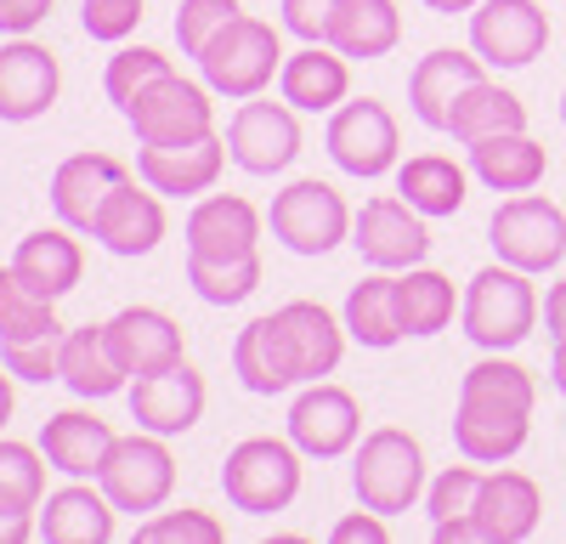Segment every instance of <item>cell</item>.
<instances>
[{
	"mask_svg": "<svg viewBox=\"0 0 566 544\" xmlns=\"http://www.w3.org/2000/svg\"><path fill=\"white\" fill-rule=\"evenodd\" d=\"M533 431V375L515 369L504 357L476 363L459 380V415H453V442L464 460L499 465Z\"/></svg>",
	"mask_w": 566,
	"mask_h": 544,
	"instance_id": "1",
	"label": "cell"
},
{
	"mask_svg": "<svg viewBox=\"0 0 566 544\" xmlns=\"http://www.w3.org/2000/svg\"><path fill=\"white\" fill-rule=\"evenodd\" d=\"M533 317H538V295H533V272L522 266H482L470 279L464 295V335L476 341L482 352H510L533 335Z\"/></svg>",
	"mask_w": 566,
	"mask_h": 544,
	"instance_id": "2",
	"label": "cell"
},
{
	"mask_svg": "<svg viewBox=\"0 0 566 544\" xmlns=\"http://www.w3.org/2000/svg\"><path fill=\"white\" fill-rule=\"evenodd\" d=\"M283 52H277V29L261 23V18H232L205 52H199V69H205V85L221 91V97H261L266 80L277 74Z\"/></svg>",
	"mask_w": 566,
	"mask_h": 544,
	"instance_id": "3",
	"label": "cell"
},
{
	"mask_svg": "<svg viewBox=\"0 0 566 544\" xmlns=\"http://www.w3.org/2000/svg\"><path fill=\"white\" fill-rule=\"evenodd\" d=\"M352 488L363 499V511H380V516H397L408 511L419 488H424V453L408 431L386 426L374 431L363 448H357V465H352Z\"/></svg>",
	"mask_w": 566,
	"mask_h": 544,
	"instance_id": "4",
	"label": "cell"
},
{
	"mask_svg": "<svg viewBox=\"0 0 566 544\" xmlns=\"http://www.w3.org/2000/svg\"><path fill=\"white\" fill-rule=\"evenodd\" d=\"M221 488H227V499L244 516H272V511H283L301 493V460H295L290 442L250 437V442H239L227 453Z\"/></svg>",
	"mask_w": 566,
	"mask_h": 544,
	"instance_id": "5",
	"label": "cell"
},
{
	"mask_svg": "<svg viewBox=\"0 0 566 544\" xmlns=\"http://www.w3.org/2000/svg\"><path fill=\"white\" fill-rule=\"evenodd\" d=\"M352 233V210L328 181H295L272 199V239L295 255H328Z\"/></svg>",
	"mask_w": 566,
	"mask_h": 544,
	"instance_id": "6",
	"label": "cell"
},
{
	"mask_svg": "<svg viewBox=\"0 0 566 544\" xmlns=\"http://www.w3.org/2000/svg\"><path fill=\"white\" fill-rule=\"evenodd\" d=\"M488 239H493V250H499L504 266L549 272V266H560V255H566V216H560V205L522 193V199H510V205L493 210Z\"/></svg>",
	"mask_w": 566,
	"mask_h": 544,
	"instance_id": "7",
	"label": "cell"
},
{
	"mask_svg": "<svg viewBox=\"0 0 566 544\" xmlns=\"http://www.w3.org/2000/svg\"><path fill=\"white\" fill-rule=\"evenodd\" d=\"M136 125V143L142 148H176V143H199V136H210V97L181 80V74H159L142 97L130 103L125 114Z\"/></svg>",
	"mask_w": 566,
	"mask_h": 544,
	"instance_id": "8",
	"label": "cell"
},
{
	"mask_svg": "<svg viewBox=\"0 0 566 544\" xmlns=\"http://www.w3.org/2000/svg\"><path fill=\"white\" fill-rule=\"evenodd\" d=\"M103 493L114 499V511H159L170 488H176V460L159 437H119L108 448V465H103Z\"/></svg>",
	"mask_w": 566,
	"mask_h": 544,
	"instance_id": "9",
	"label": "cell"
},
{
	"mask_svg": "<svg viewBox=\"0 0 566 544\" xmlns=\"http://www.w3.org/2000/svg\"><path fill=\"white\" fill-rule=\"evenodd\" d=\"M470 45L493 69H527L549 45V18L533 0H482L470 12Z\"/></svg>",
	"mask_w": 566,
	"mask_h": 544,
	"instance_id": "10",
	"label": "cell"
},
{
	"mask_svg": "<svg viewBox=\"0 0 566 544\" xmlns=\"http://www.w3.org/2000/svg\"><path fill=\"white\" fill-rule=\"evenodd\" d=\"M352 244L363 250L368 266H413L424 250H431V233H424V216L408 199H368L352 221Z\"/></svg>",
	"mask_w": 566,
	"mask_h": 544,
	"instance_id": "11",
	"label": "cell"
},
{
	"mask_svg": "<svg viewBox=\"0 0 566 544\" xmlns=\"http://www.w3.org/2000/svg\"><path fill=\"white\" fill-rule=\"evenodd\" d=\"M328 154L352 176H380L397 165V119L386 114V103H346L328 119Z\"/></svg>",
	"mask_w": 566,
	"mask_h": 544,
	"instance_id": "12",
	"label": "cell"
},
{
	"mask_svg": "<svg viewBox=\"0 0 566 544\" xmlns=\"http://www.w3.org/2000/svg\"><path fill=\"white\" fill-rule=\"evenodd\" d=\"M363 431V415H357V397L340 391V386H317L295 397L290 408V442L301 453H312V460H335V453H346Z\"/></svg>",
	"mask_w": 566,
	"mask_h": 544,
	"instance_id": "13",
	"label": "cell"
},
{
	"mask_svg": "<svg viewBox=\"0 0 566 544\" xmlns=\"http://www.w3.org/2000/svg\"><path fill=\"white\" fill-rule=\"evenodd\" d=\"M227 154L239 159L250 176H272V170H283L301 154V125H295V114L283 103H244L239 114H232Z\"/></svg>",
	"mask_w": 566,
	"mask_h": 544,
	"instance_id": "14",
	"label": "cell"
},
{
	"mask_svg": "<svg viewBox=\"0 0 566 544\" xmlns=\"http://www.w3.org/2000/svg\"><path fill=\"white\" fill-rule=\"evenodd\" d=\"M205 415V380L187 369V363H170L159 375H136L130 386V420L154 437H176Z\"/></svg>",
	"mask_w": 566,
	"mask_h": 544,
	"instance_id": "15",
	"label": "cell"
},
{
	"mask_svg": "<svg viewBox=\"0 0 566 544\" xmlns=\"http://www.w3.org/2000/svg\"><path fill=\"white\" fill-rule=\"evenodd\" d=\"M103 341L114 352V363L136 380V375H159L170 363H181V329L154 306H125L119 317L103 324Z\"/></svg>",
	"mask_w": 566,
	"mask_h": 544,
	"instance_id": "16",
	"label": "cell"
},
{
	"mask_svg": "<svg viewBox=\"0 0 566 544\" xmlns=\"http://www.w3.org/2000/svg\"><path fill=\"white\" fill-rule=\"evenodd\" d=\"M57 103V57L34 40L0 45V119H40Z\"/></svg>",
	"mask_w": 566,
	"mask_h": 544,
	"instance_id": "17",
	"label": "cell"
},
{
	"mask_svg": "<svg viewBox=\"0 0 566 544\" xmlns=\"http://www.w3.org/2000/svg\"><path fill=\"white\" fill-rule=\"evenodd\" d=\"M544 516V499H538V482L522 477V471H493L482 477V493L470 505V522L482 533H493L499 544H522Z\"/></svg>",
	"mask_w": 566,
	"mask_h": 544,
	"instance_id": "18",
	"label": "cell"
},
{
	"mask_svg": "<svg viewBox=\"0 0 566 544\" xmlns=\"http://www.w3.org/2000/svg\"><path fill=\"white\" fill-rule=\"evenodd\" d=\"M232 369H239L244 391H255V397H277V391H290L301 380L295 346H290V335H283L277 312L255 317V324L239 335V346H232Z\"/></svg>",
	"mask_w": 566,
	"mask_h": 544,
	"instance_id": "19",
	"label": "cell"
},
{
	"mask_svg": "<svg viewBox=\"0 0 566 544\" xmlns=\"http://www.w3.org/2000/svg\"><path fill=\"white\" fill-rule=\"evenodd\" d=\"M261 239V216L244 199H205L193 216H187V255H205V261H244L255 255Z\"/></svg>",
	"mask_w": 566,
	"mask_h": 544,
	"instance_id": "20",
	"label": "cell"
},
{
	"mask_svg": "<svg viewBox=\"0 0 566 544\" xmlns=\"http://www.w3.org/2000/svg\"><path fill=\"white\" fill-rule=\"evenodd\" d=\"M119 181H130L119 159H108V154H74L52 176V205H57V216L69 227L91 233V221H97V210L108 205V193L119 188Z\"/></svg>",
	"mask_w": 566,
	"mask_h": 544,
	"instance_id": "21",
	"label": "cell"
},
{
	"mask_svg": "<svg viewBox=\"0 0 566 544\" xmlns=\"http://www.w3.org/2000/svg\"><path fill=\"white\" fill-rule=\"evenodd\" d=\"M91 239L114 255H148L165 239V210L154 193H136V181H119L108 193V205L91 221Z\"/></svg>",
	"mask_w": 566,
	"mask_h": 544,
	"instance_id": "22",
	"label": "cell"
},
{
	"mask_svg": "<svg viewBox=\"0 0 566 544\" xmlns=\"http://www.w3.org/2000/svg\"><path fill=\"white\" fill-rule=\"evenodd\" d=\"M114 442H119V437H114L97 415H52V420L40 426V453H45V465H57V471L74 477V482L103 477Z\"/></svg>",
	"mask_w": 566,
	"mask_h": 544,
	"instance_id": "23",
	"label": "cell"
},
{
	"mask_svg": "<svg viewBox=\"0 0 566 544\" xmlns=\"http://www.w3.org/2000/svg\"><path fill=\"white\" fill-rule=\"evenodd\" d=\"M470 165H476V176L493 193H533L544 181V170H549V154L527 130H499V136L470 143Z\"/></svg>",
	"mask_w": 566,
	"mask_h": 544,
	"instance_id": "24",
	"label": "cell"
},
{
	"mask_svg": "<svg viewBox=\"0 0 566 544\" xmlns=\"http://www.w3.org/2000/svg\"><path fill=\"white\" fill-rule=\"evenodd\" d=\"M476 80H488V74H482V57H464V52H431V57H419V69H413V80H408V103H413V114H419L424 125L448 130L453 103H459Z\"/></svg>",
	"mask_w": 566,
	"mask_h": 544,
	"instance_id": "25",
	"label": "cell"
},
{
	"mask_svg": "<svg viewBox=\"0 0 566 544\" xmlns=\"http://www.w3.org/2000/svg\"><path fill=\"white\" fill-rule=\"evenodd\" d=\"M221 148H227V143H216V136L176 143V148H142L136 170H142V181H148L154 193L187 199V193H205L210 181L221 176Z\"/></svg>",
	"mask_w": 566,
	"mask_h": 544,
	"instance_id": "26",
	"label": "cell"
},
{
	"mask_svg": "<svg viewBox=\"0 0 566 544\" xmlns=\"http://www.w3.org/2000/svg\"><path fill=\"white\" fill-rule=\"evenodd\" d=\"M40 538L45 544H108L114 538V499L91 493L85 482L52 493L40 511Z\"/></svg>",
	"mask_w": 566,
	"mask_h": 544,
	"instance_id": "27",
	"label": "cell"
},
{
	"mask_svg": "<svg viewBox=\"0 0 566 544\" xmlns=\"http://www.w3.org/2000/svg\"><path fill=\"white\" fill-rule=\"evenodd\" d=\"M80 244L69 233H29L12 255V272L23 279V290H34L40 301H63L80 284Z\"/></svg>",
	"mask_w": 566,
	"mask_h": 544,
	"instance_id": "28",
	"label": "cell"
},
{
	"mask_svg": "<svg viewBox=\"0 0 566 544\" xmlns=\"http://www.w3.org/2000/svg\"><path fill=\"white\" fill-rule=\"evenodd\" d=\"M57 380L74 391V397H114L130 375L114 363L103 329H69L57 341Z\"/></svg>",
	"mask_w": 566,
	"mask_h": 544,
	"instance_id": "29",
	"label": "cell"
},
{
	"mask_svg": "<svg viewBox=\"0 0 566 544\" xmlns=\"http://www.w3.org/2000/svg\"><path fill=\"white\" fill-rule=\"evenodd\" d=\"M402 34V18L391 0H340L335 23H328V45H335L340 57H386Z\"/></svg>",
	"mask_w": 566,
	"mask_h": 544,
	"instance_id": "30",
	"label": "cell"
},
{
	"mask_svg": "<svg viewBox=\"0 0 566 544\" xmlns=\"http://www.w3.org/2000/svg\"><path fill=\"white\" fill-rule=\"evenodd\" d=\"M346 57L340 52H323V45H306V52H295L290 63H283V103L290 108H306V114H323L335 108L346 97Z\"/></svg>",
	"mask_w": 566,
	"mask_h": 544,
	"instance_id": "31",
	"label": "cell"
},
{
	"mask_svg": "<svg viewBox=\"0 0 566 544\" xmlns=\"http://www.w3.org/2000/svg\"><path fill=\"white\" fill-rule=\"evenodd\" d=\"M448 130L470 148V143H482V136H499V130H527V108H522V97H515V91H504V85H493V80H476V85H470L464 97L453 103Z\"/></svg>",
	"mask_w": 566,
	"mask_h": 544,
	"instance_id": "32",
	"label": "cell"
},
{
	"mask_svg": "<svg viewBox=\"0 0 566 544\" xmlns=\"http://www.w3.org/2000/svg\"><path fill=\"white\" fill-rule=\"evenodd\" d=\"M277 324L295 346V363H301V380H317L340 363V324L328 317L317 301H290L277 306Z\"/></svg>",
	"mask_w": 566,
	"mask_h": 544,
	"instance_id": "33",
	"label": "cell"
},
{
	"mask_svg": "<svg viewBox=\"0 0 566 544\" xmlns=\"http://www.w3.org/2000/svg\"><path fill=\"white\" fill-rule=\"evenodd\" d=\"M397 193L419 210V216H453L464 205V170L442 154H419L397 170Z\"/></svg>",
	"mask_w": 566,
	"mask_h": 544,
	"instance_id": "34",
	"label": "cell"
},
{
	"mask_svg": "<svg viewBox=\"0 0 566 544\" xmlns=\"http://www.w3.org/2000/svg\"><path fill=\"white\" fill-rule=\"evenodd\" d=\"M391 301H397L402 335H437L453 324V284L442 272H402L391 284Z\"/></svg>",
	"mask_w": 566,
	"mask_h": 544,
	"instance_id": "35",
	"label": "cell"
},
{
	"mask_svg": "<svg viewBox=\"0 0 566 544\" xmlns=\"http://www.w3.org/2000/svg\"><path fill=\"white\" fill-rule=\"evenodd\" d=\"M29 341H63L52 301L23 290V279L7 266L0 272V346H29Z\"/></svg>",
	"mask_w": 566,
	"mask_h": 544,
	"instance_id": "36",
	"label": "cell"
},
{
	"mask_svg": "<svg viewBox=\"0 0 566 544\" xmlns=\"http://www.w3.org/2000/svg\"><path fill=\"white\" fill-rule=\"evenodd\" d=\"M391 284H397V279H363V284L346 295V329H352V341H363V346H397V341H402Z\"/></svg>",
	"mask_w": 566,
	"mask_h": 544,
	"instance_id": "37",
	"label": "cell"
},
{
	"mask_svg": "<svg viewBox=\"0 0 566 544\" xmlns=\"http://www.w3.org/2000/svg\"><path fill=\"white\" fill-rule=\"evenodd\" d=\"M187 284L199 290V301L210 306H239L255 284H261V261H205V255H187Z\"/></svg>",
	"mask_w": 566,
	"mask_h": 544,
	"instance_id": "38",
	"label": "cell"
},
{
	"mask_svg": "<svg viewBox=\"0 0 566 544\" xmlns=\"http://www.w3.org/2000/svg\"><path fill=\"white\" fill-rule=\"evenodd\" d=\"M45 493V465L23 442H0V511H34Z\"/></svg>",
	"mask_w": 566,
	"mask_h": 544,
	"instance_id": "39",
	"label": "cell"
},
{
	"mask_svg": "<svg viewBox=\"0 0 566 544\" xmlns=\"http://www.w3.org/2000/svg\"><path fill=\"white\" fill-rule=\"evenodd\" d=\"M159 74H170V57H159V52H148V45H125V52L108 63V74H103V85H108V103L119 108V114H130V103L148 91Z\"/></svg>",
	"mask_w": 566,
	"mask_h": 544,
	"instance_id": "40",
	"label": "cell"
},
{
	"mask_svg": "<svg viewBox=\"0 0 566 544\" xmlns=\"http://www.w3.org/2000/svg\"><path fill=\"white\" fill-rule=\"evenodd\" d=\"M130 544H227V533L205 511H165L154 522H142Z\"/></svg>",
	"mask_w": 566,
	"mask_h": 544,
	"instance_id": "41",
	"label": "cell"
},
{
	"mask_svg": "<svg viewBox=\"0 0 566 544\" xmlns=\"http://www.w3.org/2000/svg\"><path fill=\"white\" fill-rule=\"evenodd\" d=\"M232 18H239V0H181V12H176V40H181V52L199 57Z\"/></svg>",
	"mask_w": 566,
	"mask_h": 544,
	"instance_id": "42",
	"label": "cell"
},
{
	"mask_svg": "<svg viewBox=\"0 0 566 544\" xmlns=\"http://www.w3.org/2000/svg\"><path fill=\"white\" fill-rule=\"evenodd\" d=\"M476 493H482V477L470 471V465H453L431 482V499H424V511H431V522H459L470 516V505H476Z\"/></svg>",
	"mask_w": 566,
	"mask_h": 544,
	"instance_id": "43",
	"label": "cell"
},
{
	"mask_svg": "<svg viewBox=\"0 0 566 544\" xmlns=\"http://www.w3.org/2000/svg\"><path fill=\"white\" fill-rule=\"evenodd\" d=\"M80 18L91 40H125L142 23V0H85Z\"/></svg>",
	"mask_w": 566,
	"mask_h": 544,
	"instance_id": "44",
	"label": "cell"
},
{
	"mask_svg": "<svg viewBox=\"0 0 566 544\" xmlns=\"http://www.w3.org/2000/svg\"><path fill=\"white\" fill-rule=\"evenodd\" d=\"M335 12H340V0H283V29L301 34L306 45H323Z\"/></svg>",
	"mask_w": 566,
	"mask_h": 544,
	"instance_id": "45",
	"label": "cell"
},
{
	"mask_svg": "<svg viewBox=\"0 0 566 544\" xmlns=\"http://www.w3.org/2000/svg\"><path fill=\"white\" fill-rule=\"evenodd\" d=\"M0 363L18 375V380H57V341H29V346H0Z\"/></svg>",
	"mask_w": 566,
	"mask_h": 544,
	"instance_id": "46",
	"label": "cell"
},
{
	"mask_svg": "<svg viewBox=\"0 0 566 544\" xmlns=\"http://www.w3.org/2000/svg\"><path fill=\"white\" fill-rule=\"evenodd\" d=\"M328 544H391L380 511H357V516H340L335 533H328Z\"/></svg>",
	"mask_w": 566,
	"mask_h": 544,
	"instance_id": "47",
	"label": "cell"
},
{
	"mask_svg": "<svg viewBox=\"0 0 566 544\" xmlns=\"http://www.w3.org/2000/svg\"><path fill=\"white\" fill-rule=\"evenodd\" d=\"M45 12H52V0H0V29H7V34H29Z\"/></svg>",
	"mask_w": 566,
	"mask_h": 544,
	"instance_id": "48",
	"label": "cell"
},
{
	"mask_svg": "<svg viewBox=\"0 0 566 544\" xmlns=\"http://www.w3.org/2000/svg\"><path fill=\"white\" fill-rule=\"evenodd\" d=\"M431 544H499L493 533H482L470 516H459V522H437V538Z\"/></svg>",
	"mask_w": 566,
	"mask_h": 544,
	"instance_id": "49",
	"label": "cell"
},
{
	"mask_svg": "<svg viewBox=\"0 0 566 544\" xmlns=\"http://www.w3.org/2000/svg\"><path fill=\"white\" fill-rule=\"evenodd\" d=\"M544 324H549V335H555V341H566V279L544 295Z\"/></svg>",
	"mask_w": 566,
	"mask_h": 544,
	"instance_id": "50",
	"label": "cell"
},
{
	"mask_svg": "<svg viewBox=\"0 0 566 544\" xmlns=\"http://www.w3.org/2000/svg\"><path fill=\"white\" fill-rule=\"evenodd\" d=\"M29 533H34L29 511H0V544H29Z\"/></svg>",
	"mask_w": 566,
	"mask_h": 544,
	"instance_id": "51",
	"label": "cell"
},
{
	"mask_svg": "<svg viewBox=\"0 0 566 544\" xmlns=\"http://www.w3.org/2000/svg\"><path fill=\"white\" fill-rule=\"evenodd\" d=\"M549 375H555V391L566 397V341H555V357H549Z\"/></svg>",
	"mask_w": 566,
	"mask_h": 544,
	"instance_id": "52",
	"label": "cell"
},
{
	"mask_svg": "<svg viewBox=\"0 0 566 544\" xmlns=\"http://www.w3.org/2000/svg\"><path fill=\"white\" fill-rule=\"evenodd\" d=\"M431 12H470V7H482V0H424Z\"/></svg>",
	"mask_w": 566,
	"mask_h": 544,
	"instance_id": "53",
	"label": "cell"
},
{
	"mask_svg": "<svg viewBox=\"0 0 566 544\" xmlns=\"http://www.w3.org/2000/svg\"><path fill=\"white\" fill-rule=\"evenodd\" d=\"M7 375H12V369H7ZM7 375H0V426L12 420V380H7Z\"/></svg>",
	"mask_w": 566,
	"mask_h": 544,
	"instance_id": "54",
	"label": "cell"
},
{
	"mask_svg": "<svg viewBox=\"0 0 566 544\" xmlns=\"http://www.w3.org/2000/svg\"><path fill=\"white\" fill-rule=\"evenodd\" d=\"M261 544H306L301 533H272V538H261Z\"/></svg>",
	"mask_w": 566,
	"mask_h": 544,
	"instance_id": "55",
	"label": "cell"
},
{
	"mask_svg": "<svg viewBox=\"0 0 566 544\" xmlns=\"http://www.w3.org/2000/svg\"><path fill=\"white\" fill-rule=\"evenodd\" d=\"M560 125H566V91H560Z\"/></svg>",
	"mask_w": 566,
	"mask_h": 544,
	"instance_id": "56",
	"label": "cell"
}]
</instances>
